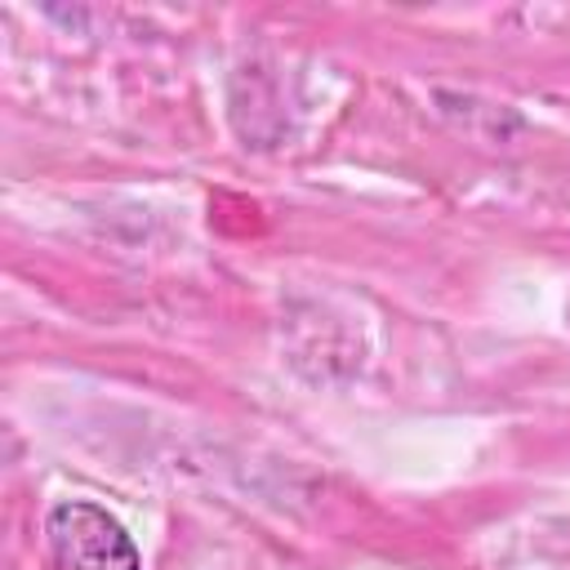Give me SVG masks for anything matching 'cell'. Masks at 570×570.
I'll return each mask as SVG.
<instances>
[{"label":"cell","mask_w":570,"mask_h":570,"mask_svg":"<svg viewBox=\"0 0 570 570\" xmlns=\"http://www.w3.org/2000/svg\"><path fill=\"white\" fill-rule=\"evenodd\" d=\"M45 534L58 570H142L134 539L98 503H85V499L58 503L45 521Z\"/></svg>","instance_id":"cell-1"}]
</instances>
